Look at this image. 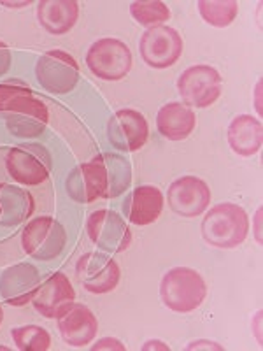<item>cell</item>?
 Masks as SVG:
<instances>
[{"mask_svg":"<svg viewBox=\"0 0 263 351\" xmlns=\"http://www.w3.org/2000/svg\"><path fill=\"white\" fill-rule=\"evenodd\" d=\"M11 62H12L11 49H9V46L4 43V40H0V77L4 76L5 72L11 69Z\"/></svg>","mask_w":263,"mask_h":351,"instance_id":"83f0119b","label":"cell"},{"mask_svg":"<svg viewBox=\"0 0 263 351\" xmlns=\"http://www.w3.org/2000/svg\"><path fill=\"white\" fill-rule=\"evenodd\" d=\"M86 67L102 81H121L134 67V55L127 43L104 37L88 48Z\"/></svg>","mask_w":263,"mask_h":351,"instance_id":"277c9868","label":"cell"},{"mask_svg":"<svg viewBox=\"0 0 263 351\" xmlns=\"http://www.w3.org/2000/svg\"><path fill=\"white\" fill-rule=\"evenodd\" d=\"M108 172V193L104 199H116L127 192L132 183V167L128 160L116 153H102L100 155Z\"/></svg>","mask_w":263,"mask_h":351,"instance_id":"603a6c76","label":"cell"},{"mask_svg":"<svg viewBox=\"0 0 263 351\" xmlns=\"http://www.w3.org/2000/svg\"><path fill=\"white\" fill-rule=\"evenodd\" d=\"M36 211V199L28 190L0 183V227H16Z\"/></svg>","mask_w":263,"mask_h":351,"instance_id":"7402d4cb","label":"cell"},{"mask_svg":"<svg viewBox=\"0 0 263 351\" xmlns=\"http://www.w3.org/2000/svg\"><path fill=\"white\" fill-rule=\"evenodd\" d=\"M39 287L40 274L30 263H16L0 276V295L9 306L23 307L32 302Z\"/></svg>","mask_w":263,"mask_h":351,"instance_id":"e0dca14e","label":"cell"},{"mask_svg":"<svg viewBox=\"0 0 263 351\" xmlns=\"http://www.w3.org/2000/svg\"><path fill=\"white\" fill-rule=\"evenodd\" d=\"M56 325L64 343L71 348H86L99 334V319L84 304H72L60 318H56Z\"/></svg>","mask_w":263,"mask_h":351,"instance_id":"2e32d148","label":"cell"},{"mask_svg":"<svg viewBox=\"0 0 263 351\" xmlns=\"http://www.w3.org/2000/svg\"><path fill=\"white\" fill-rule=\"evenodd\" d=\"M74 302L76 290L64 272H56L40 283L32 299L34 309L48 319L60 318Z\"/></svg>","mask_w":263,"mask_h":351,"instance_id":"9a60e30c","label":"cell"},{"mask_svg":"<svg viewBox=\"0 0 263 351\" xmlns=\"http://www.w3.org/2000/svg\"><path fill=\"white\" fill-rule=\"evenodd\" d=\"M21 246L30 258L49 262L60 256L67 246V232L53 216H39L25 225Z\"/></svg>","mask_w":263,"mask_h":351,"instance_id":"5b68a950","label":"cell"},{"mask_svg":"<svg viewBox=\"0 0 263 351\" xmlns=\"http://www.w3.org/2000/svg\"><path fill=\"white\" fill-rule=\"evenodd\" d=\"M11 339L20 351H48L51 348V335L39 325L12 328Z\"/></svg>","mask_w":263,"mask_h":351,"instance_id":"484cf974","label":"cell"},{"mask_svg":"<svg viewBox=\"0 0 263 351\" xmlns=\"http://www.w3.org/2000/svg\"><path fill=\"white\" fill-rule=\"evenodd\" d=\"M184 51V40L175 28L168 25L148 28L140 36L139 53L142 62L151 69H168L179 62Z\"/></svg>","mask_w":263,"mask_h":351,"instance_id":"9c48e42d","label":"cell"},{"mask_svg":"<svg viewBox=\"0 0 263 351\" xmlns=\"http://www.w3.org/2000/svg\"><path fill=\"white\" fill-rule=\"evenodd\" d=\"M165 197L158 186L140 184L132 190L123 202V213L132 225L146 227L155 221L164 213Z\"/></svg>","mask_w":263,"mask_h":351,"instance_id":"ac0fdd59","label":"cell"},{"mask_svg":"<svg viewBox=\"0 0 263 351\" xmlns=\"http://www.w3.org/2000/svg\"><path fill=\"white\" fill-rule=\"evenodd\" d=\"M88 237L105 253H123L132 244V230L120 213L112 209L93 211L86 219Z\"/></svg>","mask_w":263,"mask_h":351,"instance_id":"30bf717a","label":"cell"},{"mask_svg":"<svg viewBox=\"0 0 263 351\" xmlns=\"http://www.w3.org/2000/svg\"><path fill=\"white\" fill-rule=\"evenodd\" d=\"M208 283L192 267H174L160 281V299L167 309L181 315L197 311L208 299Z\"/></svg>","mask_w":263,"mask_h":351,"instance_id":"3957f363","label":"cell"},{"mask_svg":"<svg viewBox=\"0 0 263 351\" xmlns=\"http://www.w3.org/2000/svg\"><path fill=\"white\" fill-rule=\"evenodd\" d=\"M211 188L197 176H181L172 181L167 192V204L181 218H199L211 206Z\"/></svg>","mask_w":263,"mask_h":351,"instance_id":"8fae6325","label":"cell"},{"mask_svg":"<svg viewBox=\"0 0 263 351\" xmlns=\"http://www.w3.org/2000/svg\"><path fill=\"white\" fill-rule=\"evenodd\" d=\"M65 188L71 199L79 204H92L104 199L108 193V172L100 155L72 169Z\"/></svg>","mask_w":263,"mask_h":351,"instance_id":"5bb4252c","label":"cell"},{"mask_svg":"<svg viewBox=\"0 0 263 351\" xmlns=\"http://www.w3.org/2000/svg\"><path fill=\"white\" fill-rule=\"evenodd\" d=\"M0 114L5 116L9 130L20 137L40 136L49 121L48 106L21 83L0 84Z\"/></svg>","mask_w":263,"mask_h":351,"instance_id":"6da1fadb","label":"cell"},{"mask_svg":"<svg viewBox=\"0 0 263 351\" xmlns=\"http://www.w3.org/2000/svg\"><path fill=\"white\" fill-rule=\"evenodd\" d=\"M79 64L64 49H49L37 60L36 77L40 86L53 95H65L79 83Z\"/></svg>","mask_w":263,"mask_h":351,"instance_id":"ba28073f","label":"cell"},{"mask_svg":"<svg viewBox=\"0 0 263 351\" xmlns=\"http://www.w3.org/2000/svg\"><path fill=\"white\" fill-rule=\"evenodd\" d=\"M188 351H192V350H223V348L219 346L218 343H212V341H193V343H190L186 346Z\"/></svg>","mask_w":263,"mask_h":351,"instance_id":"f1b7e54d","label":"cell"},{"mask_svg":"<svg viewBox=\"0 0 263 351\" xmlns=\"http://www.w3.org/2000/svg\"><path fill=\"white\" fill-rule=\"evenodd\" d=\"M92 350L93 351H104V350L125 351L127 350V346H125L120 339H114V337H102V339L97 341V344H93Z\"/></svg>","mask_w":263,"mask_h":351,"instance_id":"4316f807","label":"cell"},{"mask_svg":"<svg viewBox=\"0 0 263 351\" xmlns=\"http://www.w3.org/2000/svg\"><path fill=\"white\" fill-rule=\"evenodd\" d=\"M130 16L142 27L155 28L171 20L172 12L168 5L160 0H137L130 4Z\"/></svg>","mask_w":263,"mask_h":351,"instance_id":"d4e9b609","label":"cell"},{"mask_svg":"<svg viewBox=\"0 0 263 351\" xmlns=\"http://www.w3.org/2000/svg\"><path fill=\"white\" fill-rule=\"evenodd\" d=\"M79 20V2L76 0H40L37 21L51 36H65Z\"/></svg>","mask_w":263,"mask_h":351,"instance_id":"d6986e66","label":"cell"},{"mask_svg":"<svg viewBox=\"0 0 263 351\" xmlns=\"http://www.w3.org/2000/svg\"><path fill=\"white\" fill-rule=\"evenodd\" d=\"M2 4H4V5H12V8H14V5H28V4H30V0H28V2H21V4H12V2H2Z\"/></svg>","mask_w":263,"mask_h":351,"instance_id":"1f68e13d","label":"cell"},{"mask_svg":"<svg viewBox=\"0 0 263 351\" xmlns=\"http://www.w3.org/2000/svg\"><path fill=\"white\" fill-rule=\"evenodd\" d=\"M255 236H256V241H258V244H262V209H258L256 211V216H255Z\"/></svg>","mask_w":263,"mask_h":351,"instance_id":"4dcf8cb0","label":"cell"},{"mask_svg":"<svg viewBox=\"0 0 263 351\" xmlns=\"http://www.w3.org/2000/svg\"><path fill=\"white\" fill-rule=\"evenodd\" d=\"M156 128L165 139L179 143L188 139L197 128V114L183 102H168L156 114Z\"/></svg>","mask_w":263,"mask_h":351,"instance_id":"44dd1931","label":"cell"},{"mask_svg":"<svg viewBox=\"0 0 263 351\" xmlns=\"http://www.w3.org/2000/svg\"><path fill=\"white\" fill-rule=\"evenodd\" d=\"M108 139L118 152L136 153L148 143L149 123L137 109H120L109 118Z\"/></svg>","mask_w":263,"mask_h":351,"instance_id":"4fadbf2b","label":"cell"},{"mask_svg":"<svg viewBox=\"0 0 263 351\" xmlns=\"http://www.w3.org/2000/svg\"><path fill=\"white\" fill-rule=\"evenodd\" d=\"M76 276L81 287L93 295L111 293L121 280V269L114 258L104 253H86L76 265Z\"/></svg>","mask_w":263,"mask_h":351,"instance_id":"7c38bea8","label":"cell"},{"mask_svg":"<svg viewBox=\"0 0 263 351\" xmlns=\"http://www.w3.org/2000/svg\"><path fill=\"white\" fill-rule=\"evenodd\" d=\"M2 322H4V309L0 306V325H2Z\"/></svg>","mask_w":263,"mask_h":351,"instance_id":"d6a6232c","label":"cell"},{"mask_svg":"<svg viewBox=\"0 0 263 351\" xmlns=\"http://www.w3.org/2000/svg\"><path fill=\"white\" fill-rule=\"evenodd\" d=\"M203 241L218 250H236L249 234V216L239 204L221 202L203 213L200 225Z\"/></svg>","mask_w":263,"mask_h":351,"instance_id":"7a4b0ae2","label":"cell"},{"mask_svg":"<svg viewBox=\"0 0 263 351\" xmlns=\"http://www.w3.org/2000/svg\"><path fill=\"white\" fill-rule=\"evenodd\" d=\"M175 86L184 106L192 109H208L221 97L223 77L218 69L208 64H197L188 67L177 77Z\"/></svg>","mask_w":263,"mask_h":351,"instance_id":"8992f818","label":"cell"},{"mask_svg":"<svg viewBox=\"0 0 263 351\" xmlns=\"http://www.w3.org/2000/svg\"><path fill=\"white\" fill-rule=\"evenodd\" d=\"M227 141L236 155L249 158L262 149L263 125L251 114H239L230 121L227 130Z\"/></svg>","mask_w":263,"mask_h":351,"instance_id":"ffe728a7","label":"cell"},{"mask_svg":"<svg viewBox=\"0 0 263 351\" xmlns=\"http://www.w3.org/2000/svg\"><path fill=\"white\" fill-rule=\"evenodd\" d=\"M5 169L9 178L23 186L46 183L51 172V155L40 144H20L8 152Z\"/></svg>","mask_w":263,"mask_h":351,"instance_id":"52a82bcc","label":"cell"},{"mask_svg":"<svg viewBox=\"0 0 263 351\" xmlns=\"http://www.w3.org/2000/svg\"><path fill=\"white\" fill-rule=\"evenodd\" d=\"M149 350H164V351H167V350H171V348H168L165 343H162V341L151 339V341H148V343H144V346H142V351H149Z\"/></svg>","mask_w":263,"mask_h":351,"instance_id":"f546056e","label":"cell"},{"mask_svg":"<svg viewBox=\"0 0 263 351\" xmlns=\"http://www.w3.org/2000/svg\"><path fill=\"white\" fill-rule=\"evenodd\" d=\"M197 9L208 25L216 28H227L236 21L239 14V2L237 0H199Z\"/></svg>","mask_w":263,"mask_h":351,"instance_id":"cb8c5ba5","label":"cell"}]
</instances>
